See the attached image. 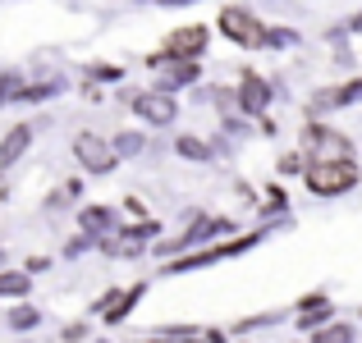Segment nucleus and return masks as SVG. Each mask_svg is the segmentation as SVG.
Instances as JSON below:
<instances>
[{"instance_id":"obj_10","label":"nucleus","mask_w":362,"mask_h":343,"mask_svg":"<svg viewBox=\"0 0 362 343\" xmlns=\"http://www.w3.org/2000/svg\"><path fill=\"white\" fill-rule=\"evenodd\" d=\"M317 343H354V330L349 325H330V330H321Z\"/></svg>"},{"instance_id":"obj_13","label":"nucleus","mask_w":362,"mask_h":343,"mask_svg":"<svg viewBox=\"0 0 362 343\" xmlns=\"http://www.w3.org/2000/svg\"><path fill=\"white\" fill-rule=\"evenodd\" d=\"M110 211H83V229H106Z\"/></svg>"},{"instance_id":"obj_9","label":"nucleus","mask_w":362,"mask_h":343,"mask_svg":"<svg viewBox=\"0 0 362 343\" xmlns=\"http://www.w3.org/2000/svg\"><path fill=\"white\" fill-rule=\"evenodd\" d=\"M138 298H142V284H133V289L124 293V298H115V307H106V316H110V320L129 316V311H133V302H138Z\"/></svg>"},{"instance_id":"obj_7","label":"nucleus","mask_w":362,"mask_h":343,"mask_svg":"<svg viewBox=\"0 0 362 343\" xmlns=\"http://www.w3.org/2000/svg\"><path fill=\"white\" fill-rule=\"evenodd\" d=\"M28 142H33V128L28 124H18V128H9V138L0 142V165H14L18 156L28 151Z\"/></svg>"},{"instance_id":"obj_4","label":"nucleus","mask_w":362,"mask_h":343,"mask_svg":"<svg viewBox=\"0 0 362 343\" xmlns=\"http://www.w3.org/2000/svg\"><path fill=\"white\" fill-rule=\"evenodd\" d=\"M74 151H78V156H83V165H88V169H97V174H101V169H110V165H115V156H110V147H106L101 138H92V133H78V142H74Z\"/></svg>"},{"instance_id":"obj_5","label":"nucleus","mask_w":362,"mask_h":343,"mask_svg":"<svg viewBox=\"0 0 362 343\" xmlns=\"http://www.w3.org/2000/svg\"><path fill=\"white\" fill-rule=\"evenodd\" d=\"M138 114L151 124H170L175 119V97H165V92H142L138 97Z\"/></svg>"},{"instance_id":"obj_2","label":"nucleus","mask_w":362,"mask_h":343,"mask_svg":"<svg viewBox=\"0 0 362 343\" xmlns=\"http://www.w3.org/2000/svg\"><path fill=\"white\" fill-rule=\"evenodd\" d=\"M221 32L230 37V42H239V46H257V42H266L262 23H257L247 9H221Z\"/></svg>"},{"instance_id":"obj_1","label":"nucleus","mask_w":362,"mask_h":343,"mask_svg":"<svg viewBox=\"0 0 362 343\" xmlns=\"http://www.w3.org/2000/svg\"><path fill=\"white\" fill-rule=\"evenodd\" d=\"M308 183H312V193L335 197V193H344V188L358 183V165L354 160H317V165L308 169Z\"/></svg>"},{"instance_id":"obj_8","label":"nucleus","mask_w":362,"mask_h":343,"mask_svg":"<svg viewBox=\"0 0 362 343\" xmlns=\"http://www.w3.org/2000/svg\"><path fill=\"white\" fill-rule=\"evenodd\" d=\"M243 106H247V110H262V106H266L262 78H243Z\"/></svg>"},{"instance_id":"obj_6","label":"nucleus","mask_w":362,"mask_h":343,"mask_svg":"<svg viewBox=\"0 0 362 343\" xmlns=\"http://www.w3.org/2000/svg\"><path fill=\"white\" fill-rule=\"evenodd\" d=\"M202 42H206L202 28H179V32H170L165 51L170 55H197V51H202Z\"/></svg>"},{"instance_id":"obj_11","label":"nucleus","mask_w":362,"mask_h":343,"mask_svg":"<svg viewBox=\"0 0 362 343\" xmlns=\"http://www.w3.org/2000/svg\"><path fill=\"white\" fill-rule=\"evenodd\" d=\"M0 293H28V275H0Z\"/></svg>"},{"instance_id":"obj_3","label":"nucleus","mask_w":362,"mask_h":343,"mask_svg":"<svg viewBox=\"0 0 362 343\" xmlns=\"http://www.w3.org/2000/svg\"><path fill=\"white\" fill-rule=\"evenodd\" d=\"M308 147L317 151L321 160H349V142L339 138V133L321 128V124H312V128H308Z\"/></svg>"},{"instance_id":"obj_14","label":"nucleus","mask_w":362,"mask_h":343,"mask_svg":"<svg viewBox=\"0 0 362 343\" xmlns=\"http://www.w3.org/2000/svg\"><path fill=\"white\" fill-rule=\"evenodd\" d=\"M9 320H14V325L23 330V325H33V320H37V311H33V307H18V311H14V316H9Z\"/></svg>"},{"instance_id":"obj_15","label":"nucleus","mask_w":362,"mask_h":343,"mask_svg":"<svg viewBox=\"0 0 362 343\" xmlns=\"http://www.w3.org/2000/svg\"><path fill=\"white\" fill-rule=\"evenodd\" d=\"M142 147V138H133V133H124V138H119V151H138Z\"/></svg>"},{"instance_id":"obj_12","label":"nucleus","mask_w":362,"mask_h":343,"mask_svg":"<svg viewBox=\"0 0 362 343\" xmlns=\"http://www.w3.org/2000/svg\"><path fill=\"white\" fill-rule=\"evenodd\" d=\"M179 156H193V160H206V147H202V142H197V138H184V142H179Z\"/></svg>"}]
</instances>
